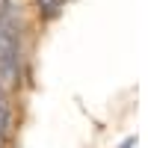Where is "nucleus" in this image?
<instances>
[{"mask_svg":"<svg viewBox=\"0 0 148 148\" xmlns=\"http://www.w3.org/2000/svg\"><path fill=\"white\" fill-rule=\"evenodd\" d=\"M133 145H136V136H127V139H125V142H121L119 148H133Z\"/></svg>","mask_w":148,"mask_h":148,"instance_id":"obj_3","label":"nucleus"},{"mask_svg":"<svg viewBox=\"0 0 148 148\" xmlns=\"http://www.w3.org/2000/svg\"><path fill=\"white\" fill-rule=\"evenodd\" d=\"M15 136V107H12L9 92L0 86V142L9 145Z\"/></svg>","mask_w":148,"mask_h":148,"instance_id":"obj_1","label":"nucleus"},{"mask_svg":"<svg viewBox=\"0 0 148 148\" xmlns=\"http://www.w3.org/2000/svg\"><path fill=\"white\" fill-rule=\"evenodd\" d=\"M65 0H36V9H39V15L42 18H53L59 9H62Z\"/></svg>","mask_w":148,"mask_h":148,"instance_id":"obj_2","label":"nucleus"}]
</instances>
